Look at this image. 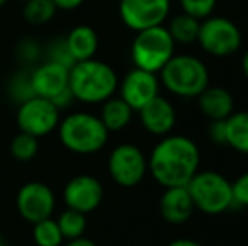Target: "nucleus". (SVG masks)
Here are the masks:
<instances>
[{"mask_svg": "<svg viewBox=\"0 0 248 246\" xmlns=\"http://www.w3.org/2000/svg\"><path fill=\"white\" fill-rule=\"evenodd\" d=\"M201 154L196 142L184 135H166L152 148L147 165L154 181L159 186L177 187L187 182L199 171Z\"/></svg>", "mask_w": 248, "mask_h": 246, "instance_id": "f257e3e1", "label": "nucleus"}, {"mask_svg": "<svg viewBox=\"0 0 248 246\" xmlns=\"http://www.w3.org/2000/svg\"><path fill=\"white\" fill-rule=\"evenodd\" d=\"M68 86L75 100L86 105L103 103L118 89V76L110 64L95 58L78 61L69 68Z\"/></svg>", "mask_w": 248, "mask_h": 246, "instance_id": "f03ea898", "label": "nucleus"}, {"mask_svg": "<svg viewBox=\"0 0 248 246\" xmlns=\"http://www.w3.org/2000/svg\"><path fill=\"white\" fill-rule=\"evenodd\" d=\"M58 135L64 148L73 154H96L107 145L110 131L101 123L100 116L85 112H75L58 125Z\"/></svg>", "mask_w": 248, "mask_h": 246, "instance_id": "7ed1b4c3", "label": "nucleus"}, {"mask_svg": "<svg viewBox=\"0 0 248 246\" xmlns=\"http://www.w3.org/2000/svg\"><path fill=\"white\" fill-rule=\"evenodd\" d=\"M164 88L179 98H196L209 86V71L206 64L191 54H174L159 71Z\"/></svg>", "mask_w": 248, "mask_h": 246, "instance_id": "20e7f679", "label": "nucleus"}, {"mask_svg": "<svg viewBox=\"0 0 248 246\" xmlns=\"http://www.w3.org/2000/svg\"><path fill=\"white\" fill-rule=\"evenodd\" d=\"M176 53V43L170 37L167 27L155 26L139 30L130 46V58L135 68L149 72L159 71Z\"/></svg>", "mask_w": 248, "mask_h": 246, "instance_id": "39448f33", "label": "nucleus"}, {"mask_svg": "<svg viewBox=\"0 0 248 246\" xmlns=\"http://www.w3.org/2000/svg\"><path fill=\"white\" fill-rule=\"evenodd\" d=\"M187 190L198 211L218 216L233 207L232 182L215 171H198L187 182Z\"/></svg>", "mask_w": 248, "mask_h": 246, "instance_id": "423d86ee", "label": "nucleus"}, {"mask_svg": "<svg viewBox=\"0 0 248 246\" xmlns=\"http://www.w3.org/2000/svg\"><path fill=\"white\" fill-rule=\"evenodd\" d=\"M198 43L211 56L228 58L242 46V30L228 17L209 15L199 24Z\"/></svg>", "mask_w": 248, "mask_h": 246, "instance_id": "0eeeda50", "label": "nucleus"}, {"mask_svg": "<svg viewBox=\"0 0 248 246\" xmlns=\"http://www.w3.org/2000/svg\"><path fill=\"white\" fill-rule=\"evenodd\" d=\"M149 172L147 157L132 144L117 145L108 157V174L115 184L122 187L139 186Z\"/></svg>", "mask_w": 248, "mask_h": 246, "instance_id": "6e6552de", "label": "nucleus"}, {"mask_svg": "<svg viewBox=\"0 0 248 246\" xmlns=\"http://www.w3.org/2000/svg\"><path fill=\"white\" fill-rule=\"evenodd\" d=\"M59 113L61 112L52 105L51 100L43 98V96H32L19 103L16 122L20 131L41 138L52 133L58 128L61 122Z\"/></svg>", "mask_w": 248, "mask_h": 246, "instance_id": "1a4fd4ad", "label": "nucleus"}, {"mask_svg": "<svg viewBox=\"0 0 248 246\" xmlns=\"http://www.w3.org/2000/svg\"><path fill=\"white\" fill-rule=\"evenodd\" d=\"M170 12V0H120L118 14L130 30L164 26Z\"/></svg>", "mask_w": 248, "mask_h": 246, "instance_id": "9d476101", "label": "nucleus"}, {"mask_svg": "<svg viewBox=\"0 0 248 246\" xmlns=\"http://www.w3.org/2000/svg\"><path fill=\"white\" fill-rule=\"evenodd\" d=\"M16 206L20 217L34 224L52 216L56 206V197L52 189L44 182L32 181L19 189L16 197Z\"/></svg>", "mask_w": 248, "mask_h": 246, "instance_id": "9b49d317", "label": "nucleus"}, {"mask_svg": "<svg viewBox=\"0 0 248 246\" xmlns=\"http://www.w3.org/2000/svg\"><path fill=\"white\" fill-rule=\"evenodd\" d=\"M118 89H120V98L134 112H139L142 106L147 105L150 100L159 96L160 81L155 72L134 68L118 83Z\"/></svg>", "mask_w": 248, "mask_h": 246, "instance_id": "f8f14e48", "label": "nucleus"}, {"mask_svg": "<svg viewBox=\"0 0 248 246\" xmlns=\"http://www.w3.org/2000/svg\"><path fill=\"white\" fill-rule=\"evenodd\" d=\"M103 194L105 189L98 179L88 174H81L68 181L62 190V199L66 207L88 214L101 204Z\"/></svg>", "mask_w": 248, "mask_h": 246, "instance_id": "ddd939ff", "label": "nucleus"}, {"mask_svg": "<svg viewBox=\"0 0 248 246\" xmlns=\"http://www.w3.org/2000/svg\"><path fill=\"white\" fill-rule=\"evenodd\" d=\"M29 78L34 95L52 100L68 88L69 68L52 61H44L29 72Z\"/></svg>", "mask_w": 248, "mask_h": 246, "instance_id": "4468645a", "label": "nucleus"}, {"mask_svg": "<svg viewBox=\"0 0 248 246\" xmlns=\"http://www.w3.org/2000/svg\"><path fill=\"white\" fill-rule=\"evenodd\" d=\"M139 116H140V123L149 133L155 135V137H166L176 127V108L169 100L162 98V96H155L150 100L145 106L139 110Z\"/></svg>", "mask_w": 248, "mask_h": 246, "instance_id": "2eb2a0df", "label": "nucleus"}, {"mask_svg": "<svg viewBox=\"0 0 248 246\" xmlns=\"http://www.w3.org/2000/svg\"><path fill=\"white\" fill-rule=\"evenodd\" d=\"M160 216L169 224H184L194 213V203L186 186L166 187L159 203Z\"/></svg>", "mask_w": 248, "mask_h": 246, "instance_id": "dca6fc26", "label": "nucleus"}, {"mask_svg": "<svg viewBox=\"0 0 248 246\" xmlns=\"http://www.w3.org/2000/svg\"><path fill=\"white\" fill-rule=\"evenodd\" d=\"M196 98L201 113L209 120H226L235 112L232 93L221 86H206Z\"/></svg>", "mask_w": 248, "mask_h": 246, "instance_id": "f3484780", "label": "nucleus"}, {"mask_svg": "<svg viewBox=\"0 0 248 246\" xmlns=\"http://www.w3.org/2000/svg\"><path fill=\"white\" fill-rule=\"evenodd\" d=\"M64 41L75 62L92 59L98 51V34L90 26H76L69 30Z\"/></svg>", "mask_w": 248, "mask_h": 246, "instance_id": "a211bd4d", "label": "nucleus"}, {"mask_svg": "<svg viewBox=\"0 0 248 246\" xmlns=\"http://www.w3.org/2000/svg\"><path fill=\"white\" fill-rule=\"evenodd\" d=\"M134 116V110L118 96H111V98L105 100L103 106H101L100 120L105 125L108 131H120L125 127H128V123L132 122Z\"/></svg>", "mask_w": 248, "mask_h": 246, "instance_id": "6ab92c4d", "label": "nucleus"}, {"mask_svg": "<svg viewBox=\"0 0 248 246\" xmlns=\"http://www.w3.org/2000/svg\"><path fill=\"white\" fill-rule=\"evenodd\" d=\"M226 123V145L248 155V112H233Z\"/></svg>", "mask_w": 248, "mask_h": 246, "instance_id": "aec40b11", "label": "nucleus"}, {"mask_svg": "<svg viewBox=\"0 0 248 246\" xmlns=\"http://www.w3.org/2000/svg\"><path fill=\"white\" fill-rule=\"evenodd\" d=\"M199 24H201V20L183 12L170 19L167 30L176 44H193L198 41Z\"/></svg>", "mask_w": 248, "mask_h": 246, "instance_id": "412c9836", "label": "nucleus"}, {"mask_svg": "<svg viewBox=\"0 0 248 246\" xmlns=\"http://www.w3.org/2000/svg\"><path fill=\"white\" fill-rule=\"evenodd\" d=\"M59 230H61V234L64 240H75V238H79L85 234L86 231V214L79 213V211L69 209L66 207L59 217L56 219Z\"/></svg>", "mask_w": 248, "mask_h": 246, "instance_id": "4be33fe9", "label": "nucleus"}, {"mask_svg": "<svg viewBox=\"0 0 248 246\" xmlns=\"http://www.w3.org/2000/svg\"><path fill=\"white\" fill-rule=\"evenodd\" d=\"M58 12V7L52 0H27L24 2L22 15L26 22L32 26H43L47 24Z\"/></svg>", "mask_w": 248, "mask_h": 246, "instance_id": "5701e85b", "label": "nucleus"}, {"mask_svg": "<svg viewBox=\"0 0 248 246\" xmlns=\"http://www.w3.org/2000/svg\"><path fill=\"white\" fill-rule=\"evenodd\" d=\"M32 238L37 246H61L64 241L58 223L52 217H46V219L34 223Z\"/></svg>", "mask_w": 248, "mask_h": 246, "instance_id": "b1692460", "label": "nucleus"}, {"mask_svg": "<svg viewBox=\"0 0 248 246\" xmlns=\"http://www.w3.org/2000/svg\"><path fill=\"white\" fill-rule=\"evenodd\" d=\"M39 152V138L34 135L19 131L16 137L10 140V154L16 160L29 162Z\"/></svg>", "mask_w": 248, "mask_h": 246, "instance_id": "393cba45", "label": "nucleus"}, {"mask_svg": "<svg viewBox=\"0 0 248 246\" xmlns=\"http://www.w3.org/2000/svg\"><path fill=\"white\" fill-rule=\"evenodd\" d=\"M218 0H179V5L184 14L198 20H204L216 9Z\"/></svg>", "mask_w": 248, "mask_h": 246, "instance_id": "a878e982", "label": "nucleus"}, {"mask_svg": "<svg viewBox=\"0 0 248 246\" xmlns=\"http://www.w3.org/2000/svg\"><path fill=\"white\" fill-rule=\"evenodd\" d=\"M9 93H10V96H12L14 100H17L19 103L36 96L32 91V86H31L29 74H27V72H17V74H14L9 83Z\"/></svg>", "mask_w": 248, "mask_h": 246, "instance_id": "bb28decb", "label": "nucleus"}, {"mask_svg": "<svg viewBox=\"0 0 248 246\" xmlns=\"http://www.w3.org/2000/svg\"><path fill=\"white\" fill-rule=\"evenodd\" d=\"M46 61H52V62H58L61 66H66V68H71L75 64V59L71 58L69 54V49L66 46V41L64 37H59V39H54L52 43L47 46L46 51Z\"/></svg>", "mask_w": 248, "mask_h": 246, "instance_id": "cd10ccee", "label": "nucleus"}, {"mask_svg": "<svg viewBox=\"0 0 248 246\" xmlns=\"http://www.w3.org/2000/svg\"><path fill=\"white\" fill-rule=\"evenodd\" d=\"M232 194H233V206L248 207V172L238 175L232 182Z\"/></svg>", "mask_w": 248, "mask_h": 246, "instance_id": "c85d7f7f", "label": "nucleus"}, {"mask_svg": "<svg viewBox=\"0 0 248 246\" xmlns=\"http://www.w3.org/2000/svg\"><path fill=\"white\" fill-rule=\"evenodd\" d=\"M208 137L213 144L226 145V123L225 120H211L208 127Z\"/></svg>", "mask_w": 248, "mask_h": 246, "instance_id": "c756f323", "label": "nucleus"}, {"mask_svg": "<svg viewBox=\"0 0 248 246\" xmlns=\"http://www.w3.org/2000/svg\"><path fill=\"white\" fill-rule=\"evenodd\" d=\"M52 101V105L56 106V108L61 112V110H64V108H68L69 105H71L73 101H75V96H73V93H71V89H69V86L64 89V91H61L59 95H56L54 98L51 100Z\"/></svg>", "mask_w": 248, "mask_h": 246, "instance_id": "7c9ffc66", "label": "nucleus"}, {"mask_svg": "<svg viewBox=\"0 0 248 246\" xmlns=\"http://www.w3.org/2000/svg\"><path fill=\"white\" fill-rule=\"evenodd\" d=\"M20 54H22V58L26 61H34L39 56V47H37V44L34 41L27 39L20 44Z\"/></svg>", "mask_w": 248, "mask_h": 246, "instance_id": "2f4dec72", "label": "nucleus"}, {"mask_svg": "<svg viewBox=\"0 0 248 246\" xmlns=\"http://www.w3.org/2000/svg\"><path fill=\"white\" fill-rule=\"evenodd\" d=\"M58 10H75L81 5L85 0H52Z\"/></svg>", "mask_w": 248, "mask_h": 246, "instance_id": "473e14b6", "label": "nucleus"}, {"mask_svg": "<svg viewBox=\"0 0 248 246\" xmlns=\"http://www.w3.org/2000/svg\"><path fill=\"white\" fill-rule=\"evenodd\" d=\"M62 246H96V243L90 240V238L79 236V238H75V240H66V243Z\"/></svg>", "mask_w": 248, "mask_h": 246, "instance_id": "72a5a7b5", "label": "nucleus"}, {"mask_svg": "<svg viewBox=\"0 0 248 246\" xmlns=\"http://www.w3.org/2000/svg\"><path fill=\"white\" fill-rule=\"evenodd\" d=\"M167 246H202L201 243H198V241L194 240H187V238H181V240H174L170 241Z\"/></svg>", "mask_w": 248, "mask_h": 246, "instance_id": "f704fd0d", "label": "nucleus"}, {"mask_svg": "<svg viewBox=\"0 0 248 246\" xmlns=\"http://www.w3.org/2000/svg\"><path fill=\"white\" fill-rule=\"evenodd\" d=\"M242 71H243V74H245V78L248 79V51L242 58Z\"/></svg>", "mask_w": 248, "mask_h": 246, "instance_id": "c9c22d12", "label": "nucleus"}, {"mask_svg": "<svg viewBox=\"0 0 248 246\" xmlns=\"http://www.w3.org/2000/svg\"><path fill=\"white\" fill-rule=\"evenodd\" d=\"M7 2H9V0H0V7H2V5H5Z\"/></svg>", "mask_w": 248, "mask_h": 246, "instance_id": "e433bc0d", "label": "nucleus"}, {"mask_svg": "<svg viewBox=\"0 0 248 246\" xmlns=\"http://www.w3.org/2000/svg\"><path fill=\"white\" fill-rule=\"evenodd\" d=\"M0 245H3V238H2V231H0Z\"/></svg>", "mask_w": 248, "mask_h": 246, "instance_id": "4c0bfd02", "label": "nucleus"}, {"mask_svg": "<svg viewBox=\"0 0 248 246\" xmlns=\"http://www.w3.org/2000/svg\"><path fill=\"white\" fill-rule=\"evenodd\" d=\"M19 2H22V3H24V2H27V0H19Z\"/></svg>", "mask_w": 248, "mask_h": 246, "instance_id": "58836bf2", "label": "nucleus"}, {"mask_svg": "<svg viewBox=\"0 0 248 246\" xmlns=\"http://www.w3.org/2000/svg\"><path fill=\"white\" fill-rule=\"evenodd\" d=\"M0 246H5V245H0Z\"/></svg>", "mask_w": 248, "mask_h": 246, "instance_id": "ea45409f", "label": "nucleus"}]
</instances>
